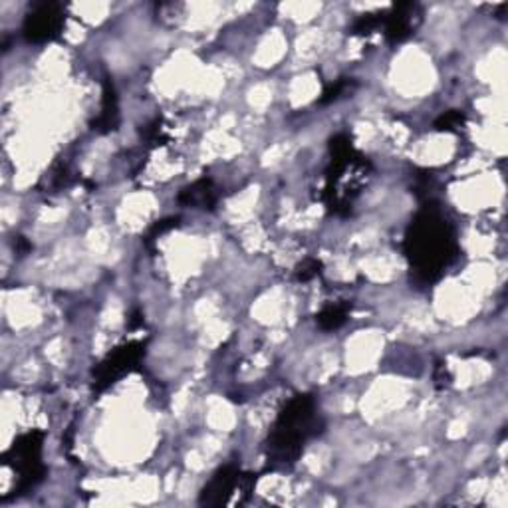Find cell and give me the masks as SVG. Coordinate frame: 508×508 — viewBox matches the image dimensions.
Segmentation results:
<instances>
[{
    "instance_id": "6da1fadb",
    "label": "cell",
    "mask_w": 508,
    "mask_h": 508,
    "mask_svg": "<svg viewBox=\"0 0 508 508\" xmlns=\"http://www.w3.org/2000/svg\"><path fill=\"white\" fill-rule=\"evenodd\" d=\"M403 253L419 286L439 283L447 268L455 264L461 254L459 241L439 206L423 205L413 216L403 238Z\"/></svg>"
},
{
    "instance_id": "7a4b0ae2",
    "label": "cell",
    "mask_w": 508,
    "mask_h": 508,
    "mask_svg": "<svg viewBox=\"0 0 508 508\" xmlns=\"http://www.w3.org/2000/svg\"><path fill=\"white\" fill-rule=\"evenodd\" d=\"M326 429L320 416L318 401L312 393H298L290 398L276 416L271 433L264 441L266 471H290L302 457L308 441H312Z\"/></svg>"
},
{
    "instance_id": "3957f363",
    "label": "cell",
    "mask_w": 508,
    "mask_h": 508,
    "mask_svg": "<svg viewBox=\"0 0 508 508\" xmlns=\"http://www.w3.org/2000/svg\"><path fill=\"white\" fill-rule=\"evenodd\" d=\"M328 148L330 165L326 169L322 203L330 215L348 216L369 179L373 165L364 153L354 148L348 133H338L331 138Z\"/></svg>"
},
{
    "instance_id": "277c9868",
    "label": "cell",
    "mask_w": 508,
    "mask_h": 508,
    "mask_svg": "<svg viewBox=\"0 0 508 508\" xmlns=\"http://www.w3.org/2000/svg\"><path fill=\"white\" fill-rule=\"evenodd\" d=\"M43 447H44V433L33 429L13 443L5 455L3 463L13 466L18 474V483L14 494H26L44 481L46 476V465L43 461Z\"/></svg>"
},
{
    "instance_id": "5b68a950",
    "label": "cell",
    "mask_w": 508,
    "mask_h": 508,
    "mask_svg": "<svg viewBox=\"0 0 508 508\" xmlns=\"http://www.w3.org/2000/svg\"><path fill=\"white\" fill-rule=\"evenodd\" d=\"M258 474L238 469L236 465H225L216 471L211 481L203 486L199 504L201 506H225L233 496H238V504H244L254 491Z\"/></svg>"
},
{
    "instance_id": "8992f818",
    "label": "cell",
    "mask_w": 508,
    "mask_h": 508,
    "mask_svg": "<svg viewBox=\"0 0 508 508\" xmlns=\"http://www.w3.org/2000/svg\"><path fill=\"white\" fill-rule=\"evenodd\" d=\"M145 348L148 340H131L126 344H120L113 348L110 354L103 358L100 364L91 369V389L96 396L110 389L113 383H118L131 371H136L145 358Z\"/></svg>"
},
{
    "instance_id": "52a82bcc",
    "label": "cell",
    "mask_w": 508,
    "mask_h": 508,
    "mask_svg": "<svg viewBox=\"0 0 508 508\" xmlns=\"http://www.w3.org/2000/svg\"><path fill=\"white\" fill-rule=\"evenodd\" d=\"M66 24V6L60 3H36L24 18L23 36L33 44L54 43Z\"/></svg>"
},
{
    "instance_id": "ba28073f",
    "label": "cell",
    "mask_w": 508,
    "mask_h": 508,
    "mask_svg": "<svg viewBox=\"0 0 508 508\" xmlns=\"http://www.w3.org/2000/svg\"><path fill=\"white\" fill-rule=\"evenodd\" d=\"M421 23V6L417 3H398L383 13L381 28L389 44H401L413 36Z\"/></svg>"
},
{
    "instance_id": "9c48e42d",
    "label": "cell",
    "mask_w": 508,
    "mask_h": 508,
    "mask_svg": "<svg viewBox=\"0 0 508 508\" xmlns=\"http://www.w3.org/2000/svg\"><path fill=\"white\" fill-rule=\"evenodd\" d=\"M221 191L215 185L211 177H201L195 183L183 187L177 195V201L183 206H193V209H203V211H215L219 205Z\"/></svg>"
},
{
    "instance_id": "30bf717a",
    "label": "cell",
    "mask_w": 508,
    "mask_h": 508,
    "mask_svg": "<svg viewBox=\"0 0 508 508\" xmlns=\"http://www.w3.org/2000/svg\"><path fill=\"white\" fill-rule=\"evenodd\" d=\"M120 128V100L116 86L110 76L101 81V108L100 116L91 121V129L106 136V133L116 131Z\"/></svg>"
},
{
    "instance_id": "8fae6325",
    "label": "cell",
    "mask_w": 508,
    "mask_h": 508,
    "mask_svg": "<svg viewBox=\"0 0 508 508\" xmlns=\"http://www.w3.org/2000/svg\"><path fill=\"white\" fill-rule=\"evenodd\" d=\"M350 310H351L350 302L328 304L316 314V324L324 331H334L348 322Z\"/></svg>"
},
{
    "instance_id": "7c38bea8",
    "label": "cell",
    "mask_w": 508,
    "mask_h": 508,
    "mask_svg": "<svg viewBox=\"0 0 508 508\" xmlns=\"http://www.w3.org/2000/svg\"><path fill=\"white\" fill-rule=\"evenodd\" d=\"M465 123H466V116L463 111L459 110H449V111H445L441 113V116L435 120V129L437 131H447V133H455V131H459L465 128Z\"/></svg>"
},
{
    "instance_id": "4fadbf2b",
    "label": "cell",
    "mask_w": 508,
    "mask_h": 508,
    "mask_svg": "<svg viewBox=\"0 0 508 508\" xmlns=\"http://www.w3.org/2000/svg\"><path fill=\"white\" fill-rule=\"evenodd\" d=\"M381 20H383V13H371V14H364L359 16L354 24L350 28V34L354 36H369L376 33V30L381 28Z\"/></svg>"
},
{
    "instance_id": "5bb4252c",
    "label": "cell",
    "mask_w": 508,
    "mask_h": 508,
    "mask_svg": "<svg viewBox=\"0 0 508 508\" xmlns=\"http://www.w3.org/2000/svg\"><path fill=\"white\" fill-rule=\"evenodd\" d=\"M141 133H143L145 143H148L149 148H159V145H165L169 141V136L165 133L161 118H155L151 123H148V126L141 129Z\"/></svg>"
},
{
    "instance_id": "9a60e30c",
    "label": "cell",
    "mask_w": 508,
    "mask_h": 508,
    "mask_svg": "<svg viewBox=\"0 0 508 508\" xmlns=\"http://www.w3.org/2000/svg\"><path fill=\"white\" fill-rule=\"evenodd\" d=\"M179 223H181L179 216H169V219L158 221V223H155V225L151 226V229L148 231V235H145V238H143V244L148 246L149 251H153V243L158 241V238H159L161 235L168 233V231H171V229H177Z\"/></svg>"
},
{
    "instance_id": "2e32d148",
    "label": "cell",
    "mask_w": 508,
    "mask_h": 508,
    "mask_svg": "<svg viewBox=\"0 0 508 508\" xmlns=\"http://www.w3.org/2000/svg\"><path fill=\"white\" fill-rule=\"evenodd\" d=\"M351 86H356V81L351 80V78H341V80L334 81V84L326 86V90L322 91V96H320L318 103H320V106H326V103L338 101Z\"/></svg>"
},
{
    "instance_id": "e0dca14e",
    "label": "cell",
    "mask_w": 508,
    "mask_h": 508,
    "mask_svg": "<svg viewBox=\"0 0 508 508\" xmlns=\"http://www.w3.org/2000/svg\"><path fill=\"white\" fill-rule=\"evenodd\" d=\"M322 268L324 266H322V263L318 261V258L310 256V258H304V261L296 266L294 276H296L298 283H310V280H314V278L322 274Z\"/></svg>"
},
{
    "instance_id": "ac0fdd59",
    "label": "cell",
    "mask_w": 508,
    "mask_h": 508,
    "mask_svg": "<svg viewBox=\"0 0 508 508\" xmlns=\"http://www.w3.org/2000/svg\"><path fill=\"white\" fill-rule=\"evenodd\" d=\"M449 373H447V368H445L443 364H437V368H435V381H437V386H447L449 383Z\"/></svg>"
},
{
    "instance_id": "d6986e66",
    "label": "cell",
    "mask_w": 508,
    "mask_h": 508,
    "mask_svg": "<svg viewBox=\"0 0 508 508\" xmlns=\"http://www.w3.org/2000/svg\"><path fill=\"white\" fill-rule=\"evenodd\" d=\"M141 326H143V314L139 312V310H133L128 320V328L133 331V330H139Z\"/></svg>"
}]
</instances>
